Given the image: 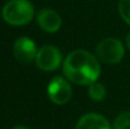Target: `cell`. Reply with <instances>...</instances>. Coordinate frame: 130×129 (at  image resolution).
<instances>
[{
	"label": "cell",
	"instance_id": "1",
	"mask_svg": "<svg viewBox=\"0 0 130 129\" xmlns=\"http://www.w3.org/2000/svg\"><path fill=\"white\" fill-rule=\"evenodd\" d=\"M63 74L67 80L76 85H92L101 74L96 57L84 49L71 52L63 61Z\"/></svg>",
	"mask_w": 130,
	"mask_h": 129
},
{
	"label": "cell",
	"instance_id": "2",
	"mask_svg": "<svg viewBox=\"0 0 130 129\" xmlns=\"http://www.w3.org/2000/svg\"><path fill=\"white\" fill-rule=\"evenodd\" d=\"M3 19L10 25H25L34 15V8L29 0H10L1 11Z\"/></svg>",
	"mask_w": 130,
	"mask_h": 129
},
{
	"label": "cell",
	"instance_id": "3",
	"mask_svg": "<svg viewBox=\"0 0 130 129\" xmlns=\"http://www.w3.org/2000/svg\"><path fill=\"white\" fill-rule=\"evenodd\" d=\"M97 57L105 63H119L125 54L124 46L116 38H105L96 47Z\"/></svg>",
	"mask_w": 130,
	"mask_h": 129
},
{
	"label": "cell",
	"instance_id": "4",
	"mask_svg": "<svg viewBox=\"0 0 130 129\" xmlns=\"http://www.w3.org/2000/svg\"><path fill=\"white\" fill-rule=\"evenodd\" d=\"M48 96L52 103L63 105L72 97V89L68 81L61 76H56L48 85Z\"/></svg>",
	"mask_w": 130,
	"mask_h": 129
},
{
	"label": "cell",
	"instance_id": "5",
	"mask_svg": "<svg viewBox=\"0 0 130 129\" xmlns=\"http://www.w3.org/2000/svg\"><path fill=\"white\" fill-rule=\"evenodd\" d=\"M62 62L61 52L54 46H43L38 49L36 63L43 71H54L59 67Z\"/></svg>",
	"mask_w": 130,
	"mask_h": 129
},
{
	"label": "cell",
	"instance_id": "6",
	"mask_svg": "<svg viewBox=\"0 0 130 129\" xmlns=\"http://www.w3.org/2000/svg\"><path fill=\"white\" fill-rule=\"evenodd\" d=\"M13 53H14L15 58L19 62L29 63L33 60H36L38 51H37L36 43L33 42L30 38H28V37H20L19 39H17L15 43H14Z\"/></svg>",
	"mask_w": 130,
	"mask_h": 129
},
{
	"label": "cell",
	"instance_id": "7",
	"mask_svg": "<svg viewBox=\"0 0 130 129\" xmlns=\"http://www.w3.org/2000/svg\"><path fill=\"white\" fill-rule=\"evenodd\" d=\"M37 20H38L39 27L43 31L48 32V33L57 32L61 28V24H62V19H61L59 14L56 10H52V9H43V10H41L38 13Z\"/></svg>",
	"mask_w": 130,
	"mask_h": 129
},
{
	"label": "cell",
	"instance_id": "8",
	"mask_svg": "<svg viewBox=\"0 0 130 129\" xmlns=\"http://www.w3.org/2000/svg\"><path fill=\"white\" fill-rule=\"evenodd\" d=\"M75 129H111V127L102 115L88 113L77 122Z\"/></svg>",
	"mask_w": 130,
	"mask_h": 129
},
{
	"label": "cell",
	"instance_id": "9",
	"mask_svg": "<svg viewBox=\"0 0 130 129\" xmlns=\"http://www.w3.org/2000/svg\"><path fill=\"white\" fill-rule=\"evenodd\" d=\"M88 95H90V97L92 100L101 101V100H104V97L106 95V89H105V86L102 84L95 82V84L90 85V87H88Z\"/></svg>",
	"mask_w": 130,
	"mask_h": 129
},
{
	"label": "cell",
	"instance_id": "10",
	"mask_svg": "<svg viewBox=\"0 0 130 129\" xmlns=\"http://www.w3.org/2000/svg\"><path fill=\"white\" fill-rule=\"evenodd\" d=\"M114 129H130V111H124L114 122Z\"/></svg>",
	"mask_w": 130,
	"mask_h": 129
},
{
	"label": "cell",
	"instance_id": "11",
	"mask_svg": "<svg viewBox=\"0 0 130 129\" xmlns=\"http://www.w3.org/2000/svg\"><path fill=\"white\" fill-rule=\"evenodd\" d=\"M119 13L124 22L130 24V0H120L119 1Z\"/></svg>",
	"mask_w": 130,
	"mask_h": 129
},
{
	"label": "cell",
	"instance_id": "12",
	"mask_svg": "<svg viewBox=\"0 0 130 129\" xmlns=\"http://www.w3.org/2000/svg\"><path fill=\"white\" fill-rule=\"evenodd\" d=\"M13 129H32V128H29V127H25V125H17V127H14Z\"/></svg>",
	"mask_w": 130,
	"mask_h": 129
},
{
	"label": "cell",
	"instance_id": "13",
	"mask_svg": "<svg viewBox=\"0 0 130 129\" xmlns=\"http://www.w3.org/2000/svg\"><path fill=\"white\" fill-rule=\"evenodd\" d=\"M126 46H128V48L130 49V32L128 33V36H126Z\"/></svg>",
	"mask_w": 130,
	"mask_h": 129
}]
</instances>
